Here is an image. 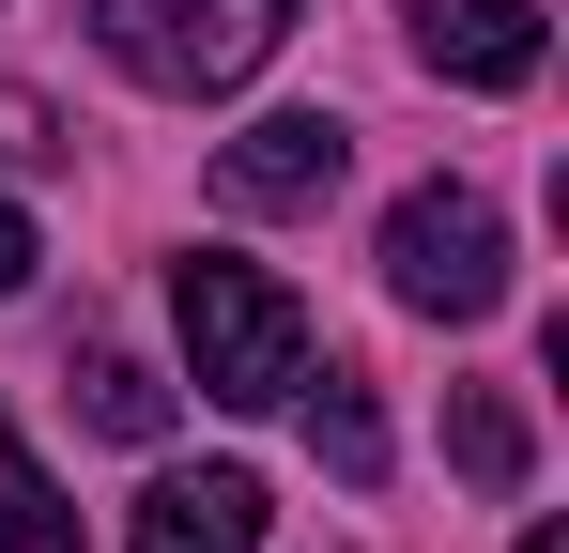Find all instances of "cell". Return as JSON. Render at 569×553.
Masks as SVG:
<instances>
[{
  "instance_id": "cell-1",
  "label": "cell",
  "mask_w": 569,
  "mask_h": 553,
  "mask_svg": "<svg viewBox=\"0 0 569 553\" xmlns=\"http://www.w3.org/2000/svg\"><path fill=\"white\" fill-rule=\"evenodd\" d=\"M170 323H186V384L216 415H278L292 384H308V308H292V276L231 262V247H200L170 276Z\"/></svg>"
},
{
  "instance_id": "cell-2",
  "label": "cell",
  "mask_w": 569,
  "mask_h": 553,
  "mask_svg": "<svg viewBox=\"0 0 569 553\" xmlns=\"http://www.w3.org/2000/svg\"><path fill=\"white\" fill-rule=\"evenodd\" d=\"M292 0H93V47L123 62L139 92H247L262 62H278Z\"/></svg>"
},
{
  "instance_id": "cell-3",
  "label": "cell",
  "mask_w": 569,
  "mask_h": 553,
  "mask_svg": "<svg viewBox=\"0 0 569 553\" xmlns=\"http://www.w3.org/2000/svg\"><path fill=\"white\" fill-rule=\"evenodd\" d=\"M385 292H400L416 323H492V308H508V215H492L477 184H400Z\"/></svg>"
},
{
  "instance_id": "cell-4",
  "label": "cell",
  "mask_w": 569,
  "mask_h": 553,
  "mask_svg": "<svg viewBox=\"0 0 569 553\" xmlns=\"http://www.w3.org/2000/svg\"><path fill=\"white\" fill-rule=\"evenodd\" d=\"M339 170H355V123H339V108H262V123L216 154L231 215H308V200H339Z\"/></svg>"
},
{
  "instance_id": "cell-5",
  "label": "cell",
  "mask_w": 569,
  "mask_h": 553,
  "mask_svg": "<svg viewBox=\"0 0 569 553\" xmlns=\"http://www.w3.org/2000/svg\"><path fill=\"white\" fill-rule=\"evenodd\" d=\"M539 0H416V62L431 78H462V92H523L539 78Z\"/></svg>"
},
{
  "instance_id": "cell-6",
  "label": "cell",
  "mask_w": 569,
  "mask_h": 553,
  "mask_svg": "<svg viewBox=\"0 0 569 553\" xmlns=\"http://www.w3.org/2000/svg\"><path fill=\"white\" fill-rule=\"evenodd\" d=\"M262 523H278L262 476H247V461H200V476H154V492H139V539L123 553H262Z\"/></svg>"
},
{
  "instance_id": "cell-7",
  "label": "cell",
  "mask_w": 569,
  "mask_h": 553,
  "mask_svg": "<svg viewBox=\"0 0 569 553\" xmlns=\"http://www.w3.org/2000/svg\"><path fill=\"white\" fill-rule=\"evenodd\" d=\"M0 553H78V507H62V476L16 446V415H0Z\"/></svg>"
},
{
  "instance_id": "cell-8",
  "label": "cell",
  "mask_w": 569,
  "mask_h": 553,
  "mask_svg": "<svg viewBox=\"0 0 569 553\" xmlns=\"http://www.w3.org/2000/svg\"><path fill=\"white\" fill-rule=\"evenodd\" d=\"M447 461H462L477 492H523V400H492V384H462V400H447Z\"/></svg>"
},
{
  "instance_id": "cell-9",
  "label": "cell",
  "mask_w": 569,
  "mask_h": 553,
  "mask_svg": "<svg viewBox=\"0 0 569 553\" xmlns=\"http://www.w3.org/2000/svg\"><path fill=\"white\" fill-rule=\"evenodd\" d=\"M78 415H93L108 446H154V431H170V384H154L139 354H93L78 369Z\"/></svg>"
},
{
  "instance_id": "cell-10",
  "label": "cell",
  "mask_w": 569,
  "mask_h": 553,
  "mask_svg": "<svg viewBox=\"0 0 569 553\" xmlns=\"http://www.w3.org/2000/svg\"><path fill=\"white\" fill-rule=\"evenodd\" d=\"M292 400H308V446L339 461V476H385V415H370L355 369H323V384H292Z\"/></svg>"
},
{
  "instance_id": "cell-11",
  "label": "cell",
  "mask_w": 569,
  "mask_h": 553,
  "mask_svg": "<svg viewBox=\"0 0 569 553\" xmlns=\"http://www.w3.org/2000/svg\"><path fill=\"white\" fill-rule=\"evenodd\" d=\"M31 262H47V247H31V215L0 200V292H31Z\"/></svg>"
},
{
  "instance_id": "cell-12",
  "label": "cell",
  "mask_w": 569,
  "mask_h": 553,
  "mask_svg": "<svg viewBox=\"0 0 569 553\" xmlns=\"http://www.w3.org/2000/svg\"><path fill=\"white\" fill-rule=\"evenodd\" d=\"M523 553H569V539H555V523H539V539H523Z\"/></svg>"
}]
</instances>
